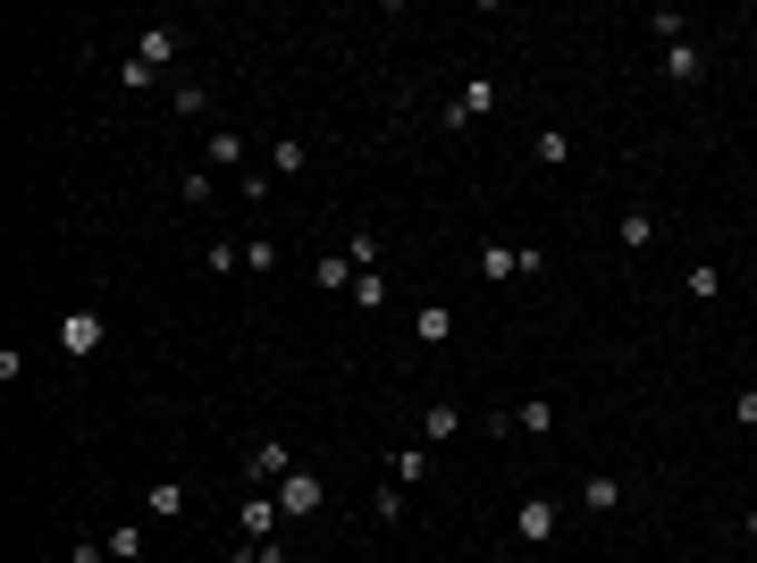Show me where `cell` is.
<instances>
[{
	"mask_svg": "<svg viewBox=\"0 0 757 563\" xmlns=\"http://www.w3.org/2000/svg\"><path fill=\"white\" fill-rule=\"evenodd\" d=\"M177 51H186V34H177V26H144V34H135V59H144V68H151V76L169 68V59H177Z\"/></svg>",
	"mask_w": 757,
	"mask_h": 563,
	"instance_id": "cell-8",
	"label": "cell"
},
{
	"mask_svg": "<svg viewBox=\"0 0 757 563\" xmlns=\"http://www.w3.org/2000/svg\"><path fill=\"white\" fill-rule=\"evenodd\" d=\"M530 160H548V169H564V160H572V135H564V127H539V135H530Z\"/></svg>",
	"mask_w": 757,
	"mask_h": 563,
	"instance_id": "cell-15",
	"label": "cell"
},
{
	"mask_svg": "<svg viewBox=\"0 0 757 563\" xmlns=\"http://www.w3.org/2000/svg\"><path fill=\"white\" fill-rule=\"evenodd\" d=\"M312 278H321L328 295H345V286H354V261H345V253H321V261H312Z\"/></svg>",
	"mask_w": 757,
	"mask_h": 563,
	"instance_id": "cell-19",
	"label": "cell"
},
{
	"mask_svg": "<svg viewBox=\"0 0 757 563\" xmlns=\"http://www.w3.org/2000/svg\"><path fill=\"white\" fill-rule=\"evenodd\" d=\"M345 261H354V269H378V236H371V227H354V253H345Z\"/></svg>",
	"mask_w": 757,
	"mask_h": 563,
	"instance_id": "cell-29",
	"label": "cell"
},
{
	"mask_svg": "<svg viewBox=\"0 0 757 563\" xmlns=\"http://www.w3.org/2000/svg\"><path fill=\"white\" fill-rule=\"evenodd\" d=\"M413 337H421V345H454V312H446V303H421Z\"/></svg>",
	"mask_w": 757,
	"mask_h": 563,
	"instance_id": "cell-14",
	"label": "cell"
},
{
	"mask_svg": "<svg viewBox=\"0 0 757 563\" xmlns=\"http://www.w3.org/2000/svg\"><path fill=\"white\" fill-rule=\"evenodd\" d=\"M354 303H362V312H387V303H396L387 269H354Z\"/></svg>",
	"mask_w": 757,
	"mask_h": 563,
	"instance_id": "cell-12",
	"label": "cell"
},
{
	"mask_svg": "<svg viewBox=\"0 0 757 563\" xmlns=\"http://www.w3.org/2000/svg\"><path fill=\"white\" fill-rule=\"evenodd\" d=\"M177 513H186V488H177V480H151V522H177Z\"/></svg>",
	"mask_w": 757,
	"mask_h": 563,
	"instance_id": "cell-20",
	"label": "cell"
},
{
	"mask_svg": "<svg viewBox=\"0 0 757 563\" xmlns=\"http://www.w3.org/2000/svg\"><path fill=\"white\" fill-rule=\"evenodd\" d=\"M236 522H245V539H278V496H245Z\"/></svg>",
	"mask_w": 757,
	"mask_h": 563,
	"instance_id": "cell-13",
	"label": "cell"
},
{
	"mask_svg": "<svg viewBox=\"0 0 757 563\" xmlns=\"http://www.w3.org/2000/svg\"><path fill=\"white\" fill-rule=\"evenodd\" d=\"M68 563H110V546H101V539H76V546H68Z\"/></svg>",
	"mask_w": 757,
	"mask_h": 563,
	"instance_id": "cell-30",
	"label": "cell"
},
{
	"mask_svg": "<svg viewBox=\"0 0 757 563\" xmlns=\"http://www.w3.org/2000/svg\"><path fill=\"white\" fill-rule=\"evenodd\" d=\"M177 203H210V169H186V177H177Z\"/></svg>",
	"mask_w": 757,
	"mask_h": 563,
	"instance_id": "cell-28",
	"label": "cell"
},
{
	"mask_svg": "<svg viewBox=\"0 0 757 563\" xmlns=\"http://www.w3.org/2000/svg\"><path fill=\"white\" fill-rule=\"evenodd\" d=\"M740 530H749V539H757V513H740Z\"/></svg>",
	"mask_w": 757,
	"mask_h": 563,
	"instance_id": "cell-32",
	"label": "cell"
},
{
	"mask_svg": "<svg viewBox=\"0 0 757 563\" xmlns=\"http://www.w3.org/2000/svg\"><path fill=\"white\" fill-rule=\"evenodd\" d=\"M203 160H219V169H236V160H245V135H236V127H210Z\"/></svg>",
	"mask_w": 757,
	"mask_h": 563,
	"instance_id": "cell-18",
	"label": "cell"
},
{
	"mask_svg": "<svg viewBox=\"0 0 757 563\" xmlns=\"http://www.w3.org/2000/svg\"><path fill=\"white\" fill-rule=\"evenodd\" d=\"M236 563H286V539H245V546H236Z\"/></svg>",
	"mask_w": 757,
	"mask_h": 563,
	"instance_id": "cell-27",
	"label": "cell"
},
{
	"mask_svg": "<svg viewBox=\"0 0 757 563\" xmlns=\"http://www.w3.org/2000/svg\"><path fill=\"white\" fill-rule=\"evenodd\" d=\"M286 471H295V454H286V437H253V446H245V480H253L262 496L278 488Z\"/></svg>",
	"mask_w": 757,
	"mask_h": 563,
	"instance_id": "cell-5",
	"label": "cell"
},
{
	"mask_svg": "<svg viewBox=\"0 0 757 563\" xmlns=\"http://www.w3.org/2000/svg\"><path fill=\"white\" fill-rule=\"evenodd\" d=\"M716 295H724V269L699 261V269H690V303H716Z\"/></svg>",
	"mask_w": 757,
	"mask_h": 563,
	"instance_id": "cell-26",
	"label": "cell"
},
{
	"mask_svg": "<svg viewBox=\"0 0 757 563\" xmlns=\"http://www.w3.org/2000/svg\"><path fill=\"white\" fill-rule=\"evenodd\" d=\"M446 437H463V404L438 395V404H421V446H446Z\"/></svg>",
	"mask_w": 757,
	"mask_h": 563,
	"instance_id": "cell-7",
	"label": "cell"
},
{
	"mask_svg": "<svg viewBox=\"0 0 757 563\" xmlns=\"http://www.w3.org/2000/svg\"><path fill=\"white\" fill-rule=\"evenodd\" d=\"M572 505H581V513H598V522H606V513H623V480H615V471H589L581 488H572Z\"/></svg>",
	"mask_w": 757,
	"mask_h": 563,
	"instance_id": "cell-6",
	"label": "cell"
},
{
	"mask_svg": "<svg viewBox=\"0 0 757 563\" xmlns=\"http://www.w3.org/2000/svg\"><path fill=\"white\" fill-rule=\"evenodd\" d=\"M203 269H210V278H236V269H245V245H210Z\"/></svg>",
	"mask_w": 757,
	"mask_h": 563,
	"instance_id": "cell-24",
	"label": "cell"
},
{
	"mask_svg": "<svg viewBox=\"0 0 757 563\" xmlns=\"http://www.w3.org/2000/svg\"><path fill=\"white\" fill-rule=\"evenodd\" d=\"M556 530H564V496H522L513 505V539L522 546H548Z\"/></svg>",
	"mask_w": 757,
	"mask_h": 563,
	"instance_id": "cell-4",
	"label": "cell"
},
{
	"mask_svg": "<svg viewBox=\"0 0 757 563\" xmlns=\"http://www.w3.org/2000/svg\"><path fill=\"white\" fill-rule=\"evenodd\" d=\"M387 480H404V488H421V480H430V446H404V454H396V471H387Z\"/></svg>",
	"mask_w": 757,
	"mask_h": 563,
	"instance_id": "cell-21",
	"label": "cell"
},
{
	"mask_svg": "<svg viewBox=\"0 0 757 563\" xmlns=\"http://www.w3.org/2000/svg\"><path fill=\"white\" fill-rule=\"evenodd\" d=\"M262 169H269V177H303V169H312V151H303L295 135H278V144H269V160H262Z\"/></svg>",
	"mask_w": 757,
	"mask_h": 563,
	"instance_id": "cell-11",
	"label": "cell"
},
{
	"mask_svg": "<svg viewBox=\"0 0 757 563\" xmlns=\"http://www.w3.org/2000/svg\"><path fill=\"white\" fill-rule=\"evenodd\" d=\"M733 421H740V429H757V387H740V395H733Z\"/></svg>",
	"mask_w": 757,
	"mask_h": 563,
	"instance_id": "cell-31",
	"label": "cell"
},
{
	"mask_svg": "<svg viewBox=\"0 0 757 563\" xmlns=\"http://www.w3.org/2000/svg\"><path fill=\"white\" fill-rule=\"evenodd\" d=\"M665 76H674V85H699V76H707V51H699V42H665Z\"/></svg>",
	"mask_w": 757,
	"mask_h": 563,
	"instance_id": "cell-10",
	"label": "cell"
},
{
	"mask_svg": "<svg viewBox=\"0 0 757 563\" xmlns=\"http://www.w3.org/2000/svg\"><path fill=\"white\" fill-rule=\"evenodd\" d=\"M101 546H110V563H144V522H118Z\"/></svg>",
	"mask_w": 757,
	"mask_h": 563,
	"instance_id": "cell-17",
	"label": "cell"
},
{
	"mask_svg": "<svg viewBox=\"0 0 757 563\" xmlns=\"http://www.w3.org/2000/svg\"><path fill=\"white\" fill-rule=\"evenodd\" d=\"M648 34L657 42H690V18H681V9H648Z\"/></svg>",
	"mask_w": 757,
	"mask_h": 563,
	"instance_id": "cell-22",
	"label": "cell"
},
{
	"mask_svg": "<svg viewBox=\"0 0 757 563\" xmlns=\"http://www.w3.org/2000/svg\"><path fill=\"white\" fill-rule=\"evenodd\" d=\"M497 101H505V93H497L489 76H463V85H454V101L438 110V127H446V135H463V127H480V118H489Z\"/></svg>",
	"mask_w": 757,
	"mask_h": 563,
	"instance_id": "cell-3",
	"label": "cell"
},
{
	"mask_svg": "<svg viewBox=\"0 0 757 563\" xmlns=\"http://www.w3.org/2000/svg\"><path fill=\"white\" fill-rule=\"evenodd\" d=\"M269 496H278V522H312V513L328 505V480H321L312 463H295V471L278 480V488H269Z\"/></svg>",
	"mask_w": 757,
	"mask_h": 563,
	"instance_id": "cell-1",
	"label": "cell"
},
{
	"mask_svg": "<svg viewBox=\"0 0 757 563\" xmlns=\"http://www.w3.org/2000/svg\"><path fill=\"white\" fill-rule=\"evenodd\" d=\"M480 278H489V286L530 278V269H522V245H497V236H489V245H480Z\"/></svg>",
	"mask_w": 757,
	"mask_h": 563,
	"instance_id": "cell-9",
	"label": "cell"
},
{
	"mask_svg": "<svg viewBox=\"0 0 757 563\" xmlns=\"http://www.w3.org/2000/svg\"><path fill=\"white\" fill-rule=\"evenodd\" d=\"M657 245V219H648V210H623V253H648Z\"/></svg>",
	"mask_w": 757,
	"mask_h": 563,
	"instance_id": "cell-23",
	"label": "cell"
},
{
	"mask_svg": "<svg viewBox=\"0 0 757 563\" xmlns=\"http://www.w3.org/2000/svg\"><path fill=\"white\" fill-rule=\"evenodd\" d=\"M101 345H110V319H101L94 303H76V312H59V354H68V362H94Z\"/></svg>",
	"mask_w": 757,
	"mask_h": 563,
	"instance_id": "cell-2",
	"label": "cell"
},
{
	"mask_svg": "<svg viewBox=\"0 0 757 563\" xmlns=\"http://www.w3.org/2000/svg\"><path fill=\"white\" fill-rule=\"evenodd\" d=\"M539 429H556V395H530L522 413H513V437H539Z\"/></svg>",
	"mask_w": 757,
	"mask_h": 563,
	"instance_id": "cell-16",
	"label": "cell"
},
{
	"mask_svg": "<svg viewBox=\"0 0 757 563\" xmlns=\"http://www.w3.org/2000/svg\"><path fill=\"white\" fill-rule=\"evenodd\" d=\"M404 496H413V488H404V480H387V488L371 496V513H378V522H404Z\"/></svg>",
	"mask_w": 757,
	"mask_h": 563,
	"instance_id": "cell-25",
	"label": "cell"
}]
</instances>
